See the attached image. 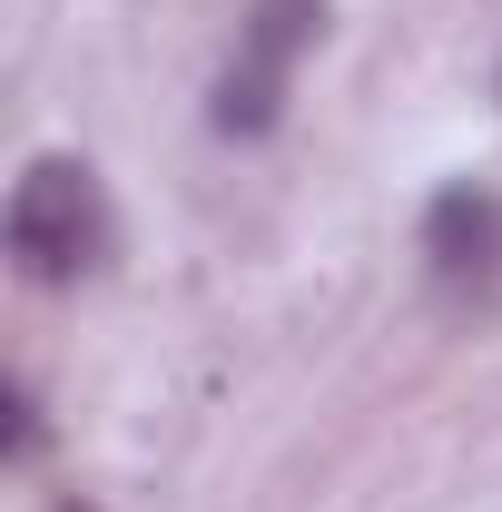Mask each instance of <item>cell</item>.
<instances>
[{"label": "cell", "mask_w": 502, "mask_h": 512, "mask_svg": "<svg viewBox=\"0 0 502 512\" xmlns=\"http://www.w3.org/2000/svg\"><path fill=\"white\" fill-rule=\"evenodd\" d=\"M0 247H10V276L20 286H40V296H69V286H89L109 247H119V217H109V188H99V168L89 158H30L20 178H10V217H0Z\"/></svg>", "instance_id": "1"}, {"label": "cell", "mask_w": 502, "mask_h": 512, "mask_svg": "<svg viewBox=\"0 0 502 512\" xmlns=\"http://www.w3.org/2000/svg\"><path fill=\"white\" fill-rule=\"evenodd\" d=\"M50 424H40V384H10V463H40Z\"/></svg>", "instance_id": "4"}, {"label": "cell", "mask_w": 502, "mask_h": 512, "mask_svg": "<svg viewBox=\"0 0 502 512\" xmlns=\"http://www.w3.org/2000/svg\"><path fill=\"white\" fill-rule=\"evenodd\" d=\"M424 266H434V286H483L502 266V207L473 178H443L424 197Z\"/></svg>", "instance_id": "3"}, {"label": "cell", "mask_w": 502, "mask_h": 512, "mask_svg": "<svg viewBox=\"0 0 502 512\" xmlns=\"http://www.w3.org/2000/svg\"><path fill=\"white\" fill-rule=\"evenodd\" d=\"M60 512H99V503H60Z\"/></svg>", "instance_id": "5"}, {"label": "cell", "mask_w": 502, "mask_h": 512, "mask_svg": "<svg viewBox=\"0 0 502 512\" xmlns=\"http://www.w3.org/2000/svg\"><path fill=\"white\" fill-rule=\"evenodd\" d=\"M315 30H325V0H256L217 89H207V128L217 138H266L286 119V89H296V60L315 50Z\"/></svg>", "instance_id": "2"}]
</instances>
